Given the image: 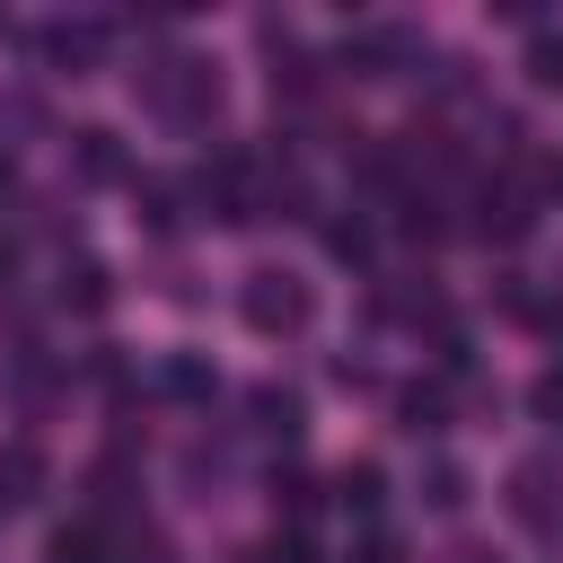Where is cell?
Returning <instances> with one entry per match:
<instances>
[{
	"mask_svg": "<svg viewBox=\"0 0 563 563\" xmlns=\"http://www.w3.org/2000/svg\"><path fill=\"white\" fill-rule=\"evenodd\" d=\"M141 97H150V114L176 123V132H211V123H220V70L194 62V53L150 62V70H141Z\"/></svg>",
	"mask_w": 563,
	"mask_h": 563,
	"instance_id": "obj_1",
	"label": "cell"
},
{
	"mask_svg": "<svg viewBox=\"0 0 563 563\" xmlns=\"http://www.w3.org/2000/svg\"><path fill=\"white\" fill-rule=\"evenodd\" d=\"M238 317H246L264 343H299V334L317 325V290H308L299 273H282V264H255V273L238 282Z\"/></svg>",
	"mask_w": 563,
	"mask_h": 563,
	"instance_id": "obj_2",
	"label": "cell"
},
{
	"mask_svg": "<svg viewBox=\"0 0 563 563\" xmlns=\"http://www.w3.org/2000/svg\"><path fill=\"white\" fill-rule=\"evenodd\" d=\"M194 202H202V220H220V229H246V220H264V167H255V150H211L202 167H194Z\"/></svg>",
	"mask_w": 563,
	"mask_h": 563,
	"instance_id": "obj_3",
	"label": "cell"
},
{
	"mask_svg": "<svg viewBox=\"0 0 563 563\" xmlns=\"http://www.w3.org/2000/svg\"><path fill=\"white\" fill-rule=\"evenodd\" d=\"M510 519L563 545V457H519L510 466Z\"/></svg>",
	"mask_w": 563,
	"mask_h": 563,
	"instance_id": "obj_4",
	"label": "cell"
},
{
	"mask_svg": "<svg viewBox=\"0 0 563 563\" xmlns=\"http://www.w3.org/2000/svg\"><path fill=\"white\" fill-rule=\"evenodd\" d=\"M528 229H537V202H528L519 185H493V194L475 202V238H484V246H519Z\"/></svg>",
	"mask_w": 563,
	"mask_h": 563,
	"instance_id": "obj_5",
	"label": "cell"
},
{
	"mask_svg": "<svg viewBox=\"0 0 563 563\" xmlns=\"http://www.w3.org/2000/svg\"><path fill=\"white\" fill-rule=\"evenodd\" d=\"M44 563H114V528L97 510H79V519H62L44 537Z\"/></svg>",
	"mask_w": 563,
	"mask_h": 563,
	"instance_id": "obj_6",
	"label": "cell"
},
{
	"mask_svg": "<svg viewBox=\"0 0 563 563\" xmlns=\"http://www.w3.org/2000/svg\"><path fill=\"white\" fill-rule=\"evenodd\" d=\"M97 53H106V26H97V18H62V26H44V62H53V70L79 79V70H97Z\"/></svg>",
	"mask_w": 563,
	"mask_h": 563,
	"instance_id": "obj_7",
	"label": "cell"
},
{
	"mask_svg": "<svg viewBox=\"0 0 563 563\" xmlns=\"http://www.w3.org/2000/svg\"><path fill=\"white\" fill-rule=\"evenodd\" d=\"M70 167H79V185H123V141L106 123H79L70 132Z\"/></svg>",
	"mask_w": 563,
	"mask_h": 563,
	"instance_id": "obj_8",
	"label": "cell"
},
{
	"mask_svg": "<svg viewBox=\"0 0 563 563\" xmlns=\"http://www.w3.org/2000/svg\"><path fill=\"white\" fill-rule=\"evenodd\" d=\"M150 387H158V396H176V405H211V396H220V369H211L202 352H167Z\"/></svg>",
	"mask_w": 563,
	"mask_h": 563,
	"instance_id": "obj_9",
	"label": "cell"
},
{
	"mask_svg": "<svg viewBox=\"0 0 563 563\" xmlns=\"http://www.w3.org/2000/svg\"><path fill=\"white\" fill-rule=\"evenodd\" d=\"M396 422H405L413 440L449 431V387H440V378H405V387H396Z\"/></svg>",
	"mask_w": 563,
	"mask_h": 563,
	"instance_id": "obj_10",
	"label": "cell"
},
{
	"mask_svg": "<svg viewBox=\"0 0 563 563\" xmlns=\"http://www.w3.org/2000/svg\"><path fill=\"white\" fill-rule=\"evenodd\" d=\"M246 413H255V431H273V440H299V422H308V405H299V387H282V378H264V387H246Z\"/></svg>",
	"mask_w": 563,
	"mask_h": 563,
	"instance_id": "obj_11",
	"label": "cell"
},
{
	"mask_svg": "<svg viewBox=\"0 0 563 563\" xmlns=\"http://www.w3.org/2000/svg\"><path fill=\"white\" fill-rule=\"evenodd\" d=\"M44 475H53V466H44V449H35V440H9V449H0V510L35 501V493H44Z\"/></svg>",
	"mask_w": 563,
	"mask_h": 563,
	"instance_id": "obj_12",
	"label": "cell"
},
{
	"mask_svg": "<svg viewBox=\"0 0 563 563\" xmlns=\"http://www.w3.org/2000/svg\"><path fill=\"white\" fill-rule=\"evenodd\" d=\"M106 299H114V282H106V264L97 255H62V308H79V317H106Z\"/></svg>",
	"mask_w": 563,
	"mask_h": 563,
	"instance_id": "obj_13",
	"label": "cell"
},
{
	"mask_svg": "<svg viewBox=\"0 0 563 563\" xmlns=\"http://www.w3.org/2000/svg\"><path fill=\"white\" fill-rule=\"evenodd\" d=\"M334 501H343V510H352L361 528H378V501H387V475H378L369 457H352V466L334 475Z\"/></svg>",
	"mask_w": 563,
	"mask_h": 563,
	"instance_id": "obj_14",
	"label": "cell"
},
{
	"mask_svg": "<svg viewBox=\"0 0 563 563\" xmlns=\"http://www.w3.org/2000/svg\"><path fill=\"white\" fill-rule=\"evenodd\" d=\"M132 202H141V229H150V238H176V229H185V185L150 176V185H132Z\"/></svg>",
	"mask_w": 563,
	"mask_h": 563,
	"instance_id": "obj_15",
	"label": "cell"
},
{
	"mask_svg": "<svg viewBox=\"0 0 563 563\" xmlns=\"http://www.w3.org/2000/svg\"><path fill=\"white\" fill-rule=\"evenodd\" d=\"M325 255H334V264H369V255H378V229H369L361 211H352V220H325Z\"/></svg>",
	"mask_w": 563,
	"mask_h": 563,
	"instance_id": "obj_16",
	"label": "cell"
},
{
	"mask_svg": "<svg viewBox=\"0 0 563 563\" xmlns=\"http://www.w3.org/2000/svg\"><path fill=\"white\" fill-rule=\"evenodd\" d=\"M422 501H431V510H466V466H457V457H431V466H422Z\"/></svg>",
	"mask_w": 563,
	"mask_h": 563,
	"instance_id": "obj_17",
	"label": "cell"
},
{
	"mask_svg": "<svg viewBox=\"0 0 563 563\" xmlns=\"http://www.w3.org/2000/svg\"><path fill=\"white\" fill-rule=\"evenodd\" d=\"M528 79H537V88H563V35H554V26L528 35Z\"/></svg>",
	"mask_w": 563,
	"mask_h": 563,
	"instance_id": "obj_18",
	"label": "cell"
},
{
	"mask_svg": "<svg viewBox=\"0 0 563 563\" xmlns=\"http://www.w3.org/2000/svg\"><path fill=\"white\" fill-rule=\"evenodd\" d=\"M238 563H317V545H308L299 528H273V537H264V545H246Z\"/></svg>",
	"mask_w": 563,
	"mask_h": 563,
	"instance_id": "obj_19",
	"label": "cell"
},
{
	"mask_svg": "<svg viewBox=\"0 0 563 563\" xmlns=\"http://www.w3.org/2000/svg\"><path fill=\"white\" fill-rule=\"evenodd\" d=\"M273 510H290V528H299V519L317 510V475H299V466H290V475H273Z\"/></svg>",
	"mask_w": 563,
	"mask_h": 563,
	"instance_id": "obj_20",
	"label": "cell"
},
{
	"mask_svg": "<svg viewBox=\"0 0 563 563\" xmlns=\"http://www.w3.org/2000/svg\"><path fill=\"white\" fill-rule=\"evenodd\" d=\"M352 563H405V537H396V528H361Z\"/></svg>",
	"mask_w": 563,
	"mask_h": 563,
	"instance_id": "obj_21",
	"label": "cell"
},
{
	"mask_svg": "<svg viewBox=\"0 0 563 563\" xmlns=\"http://www.w3.org/2000/svg\"><path fill=\"white\" fill-rule=\"evenodd\" d=\"M528 405H537V422H563V369H545V378L528 387Z\"/></svg>",
	"mask_w": 563,
	"mask_h": 563,
	"instance_id": "obj_22",
	"label": "cell"
},
{
	"mask_svg": "<svg viewBox=\"0 0 563 563\" xmlns=\"http://www.w3.org/2000/svg\"><path fill=\"white\" fill-rule=\"evenodd\" d=\"M18 282V229H0V290Z\"/></svg>",
	"mask_w": 563,
	"mask_h": 563,
	"instance_id": "obj_23",
	"label": "cell"
},
{
	"mask_svg": "<svg viewBox=\"0 0 563 563\" xmlns=\"http://www.w3.org/2000/svg\"><path fill=\"white\" fill-rule=\"evenodd\" d=\"M537 185H545V194H563V150H554V158L537 167Z\"/></svg>",
	"mask_w": 563,
	"mask_h": 563,
	"instance_id": "obj_24",
	"label": "cell"
},
{
	"mask_svg": "<svg viewBox=\"0 0 563 563\" xmlns=\"http://www.w3.org/2000/svg\"><path fill=\"white\" fill-rule=\"evenodd\" d=\"M9 194H18V158L0 150V202H9Z\"/></svg>",
	"mask_w": 563,
	"mask_h": 563,
	"instance_id": "obj_25",
	"label": "cell"
}]
</instances>
